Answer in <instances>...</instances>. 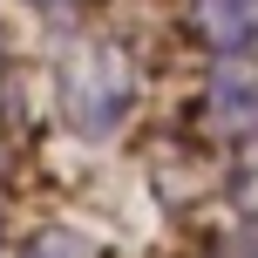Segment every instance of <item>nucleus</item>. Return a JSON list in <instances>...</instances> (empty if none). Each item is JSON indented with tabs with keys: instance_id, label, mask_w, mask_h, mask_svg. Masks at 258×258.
<instances>
[{
	"instance_id": "20e7f679",
	"label": "nucleus",
	"mask_w": 258,
	"mask_h": 258,
	"mask_svg": "<svg viewBox=\"0 0 258 258\" xmlns=\"http://www.w3.org/2000/svg\"><path fill=\"white\" fill-rule=\"evenodd\" d=\"M204 258H258V245H245V238H238V245H218V251H204Z\"/></svg>"
},
{
	"instance_id": "7ed1b4c3",
	"label": "nucleus",
	"mask_w": 258,
	"mask_h": 258,
	"mask_svg": "<svg viewBox=\"0 0 258 258\" xmlns=\"http://www.w3.org/2000/svg\"><path fill=\"white\" fill-rule=\"evenodd\" d=\"M21 258H102V251H95L82 231H61V224H54V231H34V238H27Z\"/></svg>"
},
{
	"instance_id": "f257e3e1",
	"label": "nucleus",
	"mask_w": 258,
	"mask_h": 258,
	"mask_svg": "<svg viewBox=\"0 0 258 258\" xmlns=\"http://www.w3.org/2000/svg\"><path fill=\"white\" fill-rule=\"evenodd\" d=\"M136 102V61L116 41H82L61 61V116L82 136H109Z\"/></svg>"
},
{
	"instance_id": "f03ea898",
	"label": "nucleus",
	"mask_w": 258,
	"mask_h": 258,
	"mask_svg": "<svg viewBox=\"0 0 258 258\" xmlns=\"http://www.w3.org/2000/svg\"><path fill=\"white\" fill-rule=\"evenodd\" d=\"M190 21H197V41L231 61L258 41V0H190Z\"/></svg>"
}]
</instances>
